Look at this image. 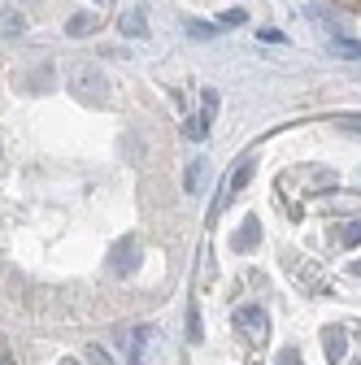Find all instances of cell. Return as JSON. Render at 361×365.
Wrapping results in <instances>:
<instances>
[{
  "label": "cell",
  "mask_w": 361,
  "mask_h": 365,
  "mask_svg": "<svg viewBox=\"0 0 361 365\" xmlns=\"http://www.w3.org/2000/svg\"><path fill=\"white\" fill-rule=\"evenodd\" d=\"M70 96H74L78 105H92V109H101V105L109 101L105 70H101L96 61H78V66L70 70Z\"/></svg>",
  "instance_id": "6da1fadb"
},
{
  "label": "cell",
  "mask_w": 361,
  "mask_h": 365,
  "mask_svg": "<svg viewBox=\"0 0 361 365\" xmlns=\"http://www.w3.org/2000/svg\"><path fill=\"white\" fill-rule=\"evenodd\" d=\"M135 265H140V240H135V235H122V240L109 248V269L118 274V279H126Z\"/></svg>",
  "instance_id": "7a4b0ae2"
},
{
  "label": "cell",
  "mask_w": 361,
  "mask_h": 365,
  "mask_svg": "<svg viewBox=\"0 0 361 365\" xmlns=\"http://www.w3.org/2000/svg\"><path fill=\"white\" fill-rule=\"evenodd\" d=\"M235 331H244L253 344H261V339L270 335V317H265L257 304H244V309H235Z\"/></svg>",
  "instance_id": "3957f363"
},
{
  "label": "cell",
  "mask_w": 361,
  "mask_h": 365,
  "mask_svg": "<svg viewBox=\"0 0 361 365\" xmlns=\"http://www.w3.org/2000/svg\"><path fill=\"white\" fill-rule=\"evenodd\" d=\"M257 240H261V222L257 217H244V226H240V231H235V252H253L257 248Z\"/></svg>",
  "instance_id": "277c9868"
},
{
  "label": "cell",
  "mask_w": 361,
  "mask_h": 365,
  "mask_svg": "<svg viewBox=\"0 0 361 365\" xmlns=\"http://www.w3.org/2000/svg\"><path fill=\"white\" fill-rule=\"evenodd\" d=\"M322 352H327V361H335V365L344 361V331H340V327H327V331H322Z\"/></svg>",
  "instance_id": "5b68a950"
},
{
  "label": "cell",
  "mask_w": 361,
  "mask_h": 365,
  "mask_svg": "<svg viewBox=\"0 0 361 365\" xmlns=\"http://www.w3.org/2000/svg\"><path fill=\"white\" fill-rule=\"evenodd\" d=\"M253 174H257V161H253V157H240V165H235V174H231V182H227V192H244L248 182H253Z\"/></svg>",
  "instance_id": "8992f818"
},
{
  "label": "cell",
  "mask_w": 361,
  "mask_h": 365,
  "mask_svg": "<svg viewBox=\"0 0 361 365\" xmlns=\"http://www.w3.org/2000/svg\"><path fill=\"white\" fill-rule=\"evenodd\" d=\"M96 26H101V22H96L92 14H74V18L66 22V35H70V39H83V35H92Z\"/></svg>",
  "instance_id": "52a82bcc"
},
{
  "label": "cell",
  "mask_w": 361,
  "mask_h": 365,
  "mask_svg": "<svg viewBox=\"0 0 361 365\" xmlns=\"http://www.w3.org/2000/svg\"><path fill=\"white\" fill-rule=\"evenodd\" d=\"M122 35H140V39H144V35H148V22H144V14H135V9H131V14L122 18Z\"/></svg>",
  "instance_id": "ba28073f"
},
{
  "label": "cell",
  "mask_w": 361,
  "mask_h": 365,
  "mask_svg": "<svg viewBox=\"0 0 361 365\" xmlns=\"http://www.w3.org/2000/svg\"><path fill=\"white\" fill-rule=\"evenodd\" d=\"M22 31H26V18L18 9H9L5 18H0V35H22Z\"/></svg>",
  "instance_id": "9c48e42d"
},
{
  "label": "cell",
  "mask_w": 361,
  "mask_h": 365,
  "mask_svg": "<svg viewBox=\"0 0 361 365\" xmlns=\"http://www.w3.org/2000/svg\"><path fill=\"white\" fill-rule=\"evenodd\" d=\"M188 339H192V344H200V313H196V304L188 309Z\"/></svg>",
  "instance_id": "30bf717a"
},
{
  "label": "cell",
  "mask_w": 361,
  "mask_h": 365,
  "mask_svg": "<svg viewBox=\"0 0 361 365\" xmlns=\"http://www.w3.org/2000/svg\"><path fill=\"white\" fill-rule=\"evenodd\" d=\"M340 240H344V244H361V222H348V226H340Z\"/></svg>",
  "instance_id": "8fae6325"
},
{
  "label": "cell",
  "mask_w": 361,
  "mask_h": 365,
  "mask_svg": "<svg viewBox=\"0 0 361 365\" xmlns=\"http://www.w3.org/2000/svg\"><path fill=\"white\" fill-rule=\"evenodd\" d=\"M183 187H188V192H196V187H200V161H192V165H188V174H183Z\"/></svg>",
  "instance_id": "7c38bea8"
},
{
  "label": "cell",
  "mask_w": 361,
  "mask_h": 365,
  "mask_svg": "<svg viewBox=\"0 0 361 365\" xmlns=\"http://www.w3.org/2000/svg\"><path fill=\"white\" fill-rule=\"evenodd\" d=\"M275 365H300V352H296V348H283V352H279V361H275Z\"/></svg>",
  "instance_id": "4fadbf2b"
},
{
  "label": "cell",
  "mask_w": 361,
  "mask_h": 365,
  "mask_svg": "<svg viewBox=\"0 0 361 365\" xmlns=\"http://www.w3.org/2000/svg\"><path fill=\"white\" fill-rule=\"evenodd\" d=\"M0 365H14V352H9L5 344H0Z\"/></svg>",
  "instance_id": "5bb4252c"
},
{
  "label": "cell",
  "mask_w": 361,
  "mask_h": 365,
  "mask_svg": "<svg viewBox=\"0 0 361 365\" xmlns=\"http://www.w3.org/2000/svg\"><path fill=\"white\" fill-rule=\"evenodd\" d=\"M340 5H348V9H357V14H361V0H340Z\"/></svg>",
  "instance_id": "9a60e30c"
},
{
  "label": "cell",
  "mask_w": 361,
  "mask_h": 365,
  "mask_svg": "<svg viewBox=\"0 0 361 365\" xmlns=\"http://www.w3.org/2000/svg\"><path fill=\"white\" fill-rule=\"evenodd\" d=\"M61 365H78V361H74V356H66V361H61Z\"/></svg>",
  "instance_id": "2e32d148"
}]
</instances>
